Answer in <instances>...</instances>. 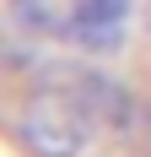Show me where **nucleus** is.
<instances>
[{"label": "nucleus", "instance_id": "f257e3e1", "mask_svg": "<svg viewBox=\"0 0 151 157\" xmlns=\"http://www.w3.org/2000/svg\"><path fill=\"white\" fill-rule=\"evenodd\" d=\"M11 136L27 157H87L92 136H97V119L87 114V103L70 87L32 76L27 98L11 114Z\"/></svg>", "mask_w": 151, "mask_h": 157}, {"label": "nucleus", "instance_id": "f03ea898", "mask_svg": "<svg viewBox=\"0 0 151 157\" xmlns=\"http://www.w3.org/2000/svg\"><path fill=\"white\" fill-rule=\"evenodd\" d=\"M32 76H38V81H60V87H70V92L87 103V114L97 119L103 136H135V130L146 125L135 92H130L124 81H113L108 71H92V65H38Z\"/></svg>", "mask_w": 151, "mask_h": 157}, {"label": "nucleus", "instance_id": "7ed1b4c3", "mask_svg": "<svg viewBox=\"0 0 151 157\" xmlns=\"http://www.w3.org/2000/svg\"><path fill=\"white\" fill-rule=\"evenodd\" d=\"M124 16H130V0H76L70 44L87 49V54H108V49H119Z\"/></svg>", "mask_w": 151, "mask_h": 157}, {"label": "nucleus", "instance_id": "20e7f679", "mask_svg": "<svg viewBox=\"0 0 151 157\" xmlns=\"http://www.w3.org/2000/svg\"><path fill=\"white\" fill-rule=\"evenodd\" d=\"M140 136H146V146H151V103H146V125H140Z\"/></svg>", "mask_w": 151, "mask_h": 157}]
</instances>
